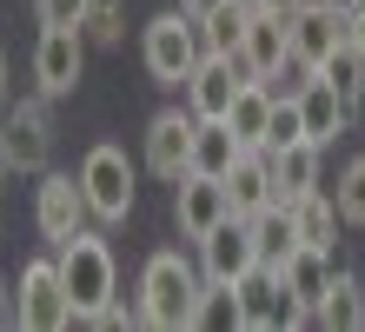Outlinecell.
I'll list each match as a JSON object with an SVG mask.
<instances>
[{
  "label": "cell",
  "mask_w": 365,
  "mask_h": 332,
  "mask_svg": "<svg viewBox=\"0 0 365 332\" xmlns=\"http://www.w3.org/2000/svg\"><path fill=\"white\" fill-rule=\"evenodd\" d=\"M200 286H206L200 259H186V253H153V259H146V273H140V326H160V332L192 326Z\"/></svg>",
  "instance_id": "obj_1"
},
{
  "label": "cell",
  "mask_w": 365,
  "mask_h": 332,
  "mask_svg": "<svg viewBox=\"0 0 365 332\" xmlns=\"http://www.w3.org/2000/svg\"><path fill=\"white\" fill-rule=\"evenodd\" d=\"M60 259V279H67V299H73V326H93V313L106 299H120V266H113V246L87 226L73 233L67 246H53Z\"/></svg>",
  "instance_id": "obj_2"
},
{
  "label": "cell",
  "mask_w": 365,
  "mask_h": 332,
  "mask_svg": "<svg viewBox=\"0 0 365 332\" xmlns=\"http://www.w3.org/2000/svg\"><path fill=\"white\" fill-rule=\"evenodd\" d=\"M140 60H146V74H153L160 86H186V74L206 60V40H200V14H186V7H166L146 20V40H140Z\"/></svg>",
  "instance_id": "obj_3"
},
{
  "label": "cell",
  "mask_w": 365,
  "mask_h": 332,
  "mask_svg": "<svg viewBox=\"0 0 365 332\" xmlns=\"http://www.w3.org/2000/svg\"><path fill=\"white\" fill-rule=\"evenodd\" d=\"M80 186H87L93 226H120V219L133 213V199H140V173L126 160V146L100 140V146H87V160H80Z\"/></svg>",
  "instance_id": "obj_4"
},
{
  "label": "cell",
  "mask_w": 365,
  "mask_h": 332,
  "mask_svg": "<svg viewBox=\"0 0 365 332\" xmlns=\"http://www.w3.org/2000/svg\"><path fill=\"white\" fill-rule=\"evenodd\" d=\"M232 293H240V326H246V332H292V326H312V313L286 293L279 266H252V273H240V279H232Z\"/></svg>",
  "instance_id": "obj_5"
},
{
  "label": "cell",
  "mask_w": 365,
  "mask_h": 332,
  "mask_svg": "<svg viewBox=\"0 0 365 332\" xmlns=\"http://www.w3.org/2000/svg\"><path fill=\"white\" fill-rule=\"evenodd\" d=\"M14 326H27V332H60V326H73V299H67V279H60V259L20 266Z\"/></svg>",
  "instance_id": "obj_6"
},
{
  "label": "cell",
  "mask_w": 365,
  "mask_h": 332,
  "mask_svg": "<svg viewBox=\"0 0 365 332\" xmlns=\"http://www.w3.org/2000/svg\"><path fill=\"white\" fill-rule=\"evenodd\" d=\"M34 226L47 233L53 246H67L73 233L93 226V206H87L80 173H40V186H34Z\"/></svg>",
  "instance_id": "obj_7"
},
{
  "label": "cell",
  "mask_w": 365,
  "mask_h": 332,
  "mask_svg": "<svg viewBox=\"0 0 365 332\" xmlns=\"http://www.w3.org/2000/svg\"><path fill=\"white\" fill-rule=\"evenodd\" d=\"M34 80H40V100H67L73 86L87 80V34L80 27H40Z\"/></svg>",
  "instance_id": "obj_8"
},
{
  "label": "cell",
  "mask_w": 365,
  "mask_h": 332,
  "mask_svg": "<svg viewBox=\"0 0 365 332\" xmlns=\"http://www.w3.org/2000/svg\"><path fill=\"white\" fill-rule=\"evenodd\" d=\"M192 133H200V114L192 106H166V114L146 120V173L153 180H186L192 173Z\"/></svg>",
  "instance_id": "obj_9"
},
{
  "label": "cell",
  "mask_w": 365,
  "mask_h": 332,
  "mask_svg": "<svg viewBox=\"0 0 365 332\" xmlns=\"http://www.w3.org/2000/svg\"><path fill=\"white\" fill-rule=\"evenodd\" d=\"M246 80H252V74L240 66V54H206V60L186 74V86H180V94H186V106H192L200 120H226Z\"/></svg>",
  "instance_id": "obj_10"
},
{
  "label": "cell",
  "mask_w": 365,
  "mask_h": 332,
  "mask_svg": "<svg viewBox=\"0 0 365 332\" xmlns=\"http://www.w3.org/2000/svg\"><path fill=\"white\" fill-rule=\"evenodd\" d=\"M0 146H7V160L20 173H47V160H53V120H47V106H40V100H14L7 120H0Z\"/></svg>",
  "instance_id": "obj_11"
},
{
  "label": "cell",
  "mask_w": 365,
  "mask_h": 332,
  "mask_svg": "<svg viewBox=\"0 0 365 332\" xmlns=\"http://www.w3.org/2000/svg\"><path fill=\"white\" fill-rule=\"evenodd\" d=\"M192 246H200V273L220 279V286H232L240 273H252V266H259V253H252V226H246L240 213H226L220 226H212L206 239H192Z\"/></svg>",
  "instance_id": "obj_12"
},
{
  "label": "cell",
  "mask_w": 365,
  "mask_h": 332,
  "mask_svg": "<svg viewBox=\"0 0 365 332\" xmlns=\"http://www.w3.org/2000/svg\"><path fill=\"white\" fill-rule=\"evenodd\" d=\"M226 213H232L226 180H212V173H186V180H173V219H180L186 239H206Z\"/></svg>",
  "instance_id": "obj_13"
},
{
  "label": "cell",
  "mask_w": 365,
  "mask_h": 332,
  "mask_svg": "<svg viewBox=\"0 0 365 332\" xmlns=\"http://www.w3.org/2000/svg\"><path fill=\"white\" fill-rule=\"evenodd\" d=\"M286 34H292V54H306L319 66L332 47H346V7H332V0H299L286 14Z\"/></svg>",
  "instance_id": "obj_14"
},
{
  "label": "cell",
  "mask_w": 365,
  "mask_h": 332,
  "mask_svg": "<svg viewBox=\"0 0 365 332\" xmlns=\"http://www.w3.org/2000/svg\"><path fill=\"white\" fill-rule=\"evenodd\" d=\"M292 54V34H286V14L279 7H252V20H246V40H240V66L252 80H266L279 60Z\"/></svg>",
  "instance_id": "obj_15"
},
{
  "label": "cell",
  "mask_w": 365,
  "mask_h": 332,
  "mask_svg": "<svg viewBox=\"0 0 365 332\" xmlns=\"http://www.w3.org/2000/svg\"><path fill=\"white\" fill-rule=\"evenodd\" d=\"M272 199L279 206H292V199H306L319 186V160H326V146L319 140H292V146H272Z\"/></svg>",
  "instance_id": "obj_16"
},
{
  "label": "cell",
  "mask_w": 365,
  "mask_h": 332,
  "mask_svg": "<svg viewBox=\"0 0 365 332\" xmlns=\"http://www.w3.org/2000/svg\"><path fill=\"white\" fill-rule=\"evenodd\" d=\"M279 279H286V293L312 313V306L326 299V286L339 279V253H332V246H299L286 266H279Z\"/></svg>",
  "instance_id": "obj_17"
},
{
  "label": "cell",
  "mask_w": 365,
  "mask_h": 332,
  "mask_svg": "<svg viewBox=\"0 0 365 332\" xmlns=\"http://www.w3.org/2000/svg\"><path fill=\"white\" fill-rule=\"evenodd\" d=\"M352 114H359V106L339 94V86H326V80H312L306 94H299V120H306V140H319V146H332L339 133L352 126Z\"/></svg>",
  "instance_id": "obj_18"
},
{
  "label": "cell",
  "mask_w": 365,
  "mask_h": 332,
  "mask_svg": "<svg viewBox=\"0 0 365 332\" xmlns=\"http://www.w3.org/2000/svg\"><path fill=\"white\" fill-rule=\"evenodd\" d=\"M272 106H279V100H272V86H266V80H246V86H240V100H232L226 126L240 133V146H246V153H266V126H272Z\"/></svg>",
  "instance_id": "obj_19"
},
{
  "label": "cell",
  "mask_w": 365,
  "mask_h": 332,
  "mask_svg": "<svg viewBox=\"0 0 365 332\" xmlns=\"http://www.w3.org/2000/svg\"><path fill=\"white\" fill-rule=\"evenodd\" d=\"M226 199H232L240 219H252V213L272 206V160H266V153H246V160L226 173Z\"/></svg>",
  "instance_id": "obj_20"
},
{
  "label": "cell",
  "mask_w": 365,
  "mask_h": 332,
  "mask_svg": "<svg viewBox=\"0 0 365 332\" xmlns=\"http://www.w3.org/2000/svg\"><path fill=\"white\" fill-rule=\"evenodd\" d=\"M246 226H252V253H259V266H286V259L299 253V226H292V206H279V199H272L266 213H252Z\"/></svg>",
  "instance_id": "obj_21"
},
{
  "label": "cell",
  "mask_w": 365,
  "mask_h": 332,
  "mask_svg": "<svg viewBox=\"0 0 365 332\" xmlns=\"http://www.w3.org/2000/svg\"><path fill=\"white\" fill-rule=\"evenodd\" d=\"M312 326H326V332H359L365 326V286L339 266V279L326 286V299L312 306Z\"/></svg>",
  "instance_id": "obj_22"
},
{
  "label": "cell",
  "mask_w": 365,
  "mask_h": 332,
  "mask_svg": "<svg viewBox=\"0 0 365 332\" xmlns=\"http://www.w3.org/2000/svg\"><path fill=\"white\" fill-rule=\"evenodd\" d=\"M240 160H246L240 133H232L226 120H200V133H192V173H212V180H226Z\"/></svg>",
  "instance_id": "obj_23"
},
{
  "label": "cell",
  "mask_w": 365,
  "mask_h": 332,
  "mask_svg": "<svg viewBox=\"0 0 365 332\" xmlns=\"http://www.w3.org/2000/svg\"><path fill=\"white\" fill-rule=\"evenodd\" d=\"M292 226H299V246H339V199L326 186H312L306 199H292Z\"/></svg>",
  "instance_id": "obj_24"
},
{
  "label": "cell",
  "mask_w": 365,
  "mask_h": 332,
  "mask_svg": "<svg viewBox=\"0 0 365 332\" xmlns=\"http://www.w3.org/2000/svg\"><path fill=\"white\" fill-rule=\"evenodd\" d=\"M246 20H252V7H240V0H220V7H206V14H200V40H206V54H240Z\"/></svg>",
  "instance_id": "obj_25"
},
{
  "label": "cell",
  "mask_w": 365,
  "mask_h": 332,
  "mask_svg": "<svg viewBox=\"0 0 365 332\" xmlns=\"http://www.w3.org/2000/svg\"><path fill=\"white\" fill-rule=\"evenodd\" d=\"M192 326H200V332H232V326H240V293L220 286V279H206L200 306H192Z\"/></svg>",
  "instance_id": "obj_26"
},
{
  "label": "cell",
  "mask_w": 365,
  "mask_h": 332,
  "mask_svg": "<svg viewBox=\"0 0 365 332\" xmlns=\"http://www.w3.org/2000/svg\"><path fill=\"white\" fill-rule=\"evenodd\" d=\"M319 80H326V86H339V94L359 106V94H365V54L352 47V40H346V47H332L326 60H319Z\"/></svg>",
  "instance_id": "obj_27"
},
{
  "label": "cell",
  "mask_w": 365,
  "mask_h": 332,
  "mask_svg": "<svg viewBox=\"0 0 365 332\" xmlns=\"http://www.w3.org/2000/svg\"><path fill=\"white\" fill-rule=\"evenodd\" d=\"M80 34H87V47H120L126 40V7L120 0H93L87 20H80Z\"/></svg>",
  "instance_id": "obj_28"
},
{
  "label": "cell",
  "mask_w": 365,
  "mask_h": 332,
  "mask_svg": "<svg viewBox=\"0 0 365 332\" xmlns=\"http://www.w3.org/2000/svg\"><path fill=\"white\" fill-rule=\"evenodd\" d=\"M332 199H339V219H346V226H365V153L339 166V186H332Z\"/></svg>",
  "instance_id": "obj_29"
},
{
  "label": "cell",
  "mask_w": 365,
  "mask_h": 332,
  "mask_svg": "<svg viewBox=\"0 0 365 332\" xmlns=\"http://www.w3.org/2000/svg\"><path fill=\"white\" fill-rule=\"evenodd\" d=\"M312 80H319V66H312L306 54H286V60H279L272 74H266V86H272V100H299V94H306Z\"/></svg>",
  "instance_id": "obj_30"
},
{
  "label": "cell",
  "mask_w": 365,
  "mask_h": 332,
  "mask_svg": "<svg viewBox=\"0 0 365 332\" xmlns=\"http://www.w3.org/2000/svg\"><path fill=\"white\" fill-rule=\"evenodd\" d=\"M292 140H306V120H299V100H279L272 106V126H266V153L272 146H292Z\"/></svg>",
  "instance_id": "obj_31"
},
{
  "label": "cell",
  "mask_w": 365,
  "mask_h": 332,
  "mask_svg": "<svg viewBox=\"0 0 365 332\" xmlns=\"http://www.w3.org/2000/svg\"><path fill=\"white\" fill-rule=\"evenodd\" d=\"M93 0H34V14H40V27H80L87 20Z\"/></svg>",
  "instance_id": "obj_32"
},
{
  "label": "cell",
  "mask_w": 365,
  "mask_h": 332,
  "mask_svg": "<svg viewBox=\"0 0 365 332\" xmlns=\"http://www.w3.org/2000/svg\"><path fill=\"white\" fill-rule=\"evenodd\" d=\"M133 319H140V313H126L120 299H106L100 313H93V326H106V332H120V326H133Z\"/></svg>",
  "instance_id": "obj_33"
},
{
  "label": "cell",
  "mask_w": 365,
  "mask_h": 332,
  "mask_svg": "<svg viewBox=\"0 0 365 332\" xmlns=\"http://www.w3.org/2000/svg\"><path fill=\"white\" fill-rule=\"evenodd\" d=\"M346 40L365 54V0H359V7H346Z\"/></svg>",
  "instance_id": "obj_34"
},
{
  "label": "cell",
  "mask_w": 365,
  "mask_h": 332,
  "mask_svg": "<svg viewBox=\"0 0 365 332\" xmlns=\"http://www.w3.org/2000/svg\"><path fill=\"white\" fill-rule=\"evenodd\" d=\"M180 7H186V14H206V7H220V0H180Z\"/></svg>",
  "instance_id": "obj_35"
},
{
  "label": "cell",
  "mask_w": 365,
  "mask_h": 332,
  "mask_svg": "<svg viewBox=\"0 0 365 332\" xmlns=\"http://www.w3.org/2000/svg\"><path fill=\"white\" fill-rule=\"evenodd\" d=\"M0 106H7V54H0Z\"/></svg>",
  "instance_id": "obj_36"
},
{
  "label": "cell",
  "mask_w": 365,
  "mask_h": 332,
  "mask_svg": "<svg viewBox=\"0 0 365 332\" xmlns=\"http://www.w3.org/2000/svg\"><path fill=\"white\" fill-rule=\"evenodd\" d=\"M7 173H14V160H7V146H0V186H7Z\"/></svg>",
  "instance_id": "obj_37"
},
{
  "label": "cell",
  "mask_w": 365,
  "mask_h": 332,
  "mask_svg": "<svg viewBox=\"0 0 365 332\" xmlns=\"http://www.w3.org/2000/svg\"><path fill=\"white\" fill-rule=\"evenodd\" d=\"M266 7H279V14H292V7H299V0H266Z\"/></svg>",
  "instance_id": "obj_38"
},
{
  "label": "cell",
  "mask_w": 365,
  "mask_h": 332,
  "mask_svg": "<svg viewBox=\"0 0 365 332\" xmlns=\"http://www.w3.org/2000/svg\"><path fill=\"white\" fill-rule=\"evenodd\" d=\"M240 7H266V0H240Z\"/></svg>",
  "instance_id": "obj_39"
},
{
  "label": "cell",
  "mask_w": 365,
  "mask_h": 332,
  "mask_svg": "<svg viewBox=\"0 0 365 332\" xmlns=\"http://www.w3.org/2000/svg\"><path fill=\"white\" fill-rule=\"evenodd\" d=\"M332 7H359V0H332Z\"/></svg>",
  "instance_id": "obj_40"
},
{
  "label": "cell",
  "mask_w": 365,
  "mask_h": 332,
  "mask_svg": "<svg viewBox=\"0 0 365 332\" xmlns=\"http://www.w3.org/2000/svg\"><path fill=\"white\" fill-rule=\"evenodd\" d=\"M0 299H7V293H0Z\"/></svg>",
  "instance_id": "obj_41"
}]
</instances>
